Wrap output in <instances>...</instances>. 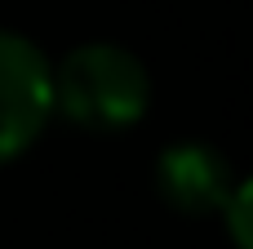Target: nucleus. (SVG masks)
Returning <instances> with one entry per match:
<instances>
[{"mask_svg":"<svg viewBox=\"0 0 253 249\" xmlns=\"http://www.w3.org/2000/svg\"><path fill=\"white\" fill-rule=\"evenodd\" d=\"M151 102L147 67L120 45H80L53 67V111L89 129H125Z\"/></svg>","mask_w":253,"mask_h":249,"instance_id":"nucleus-1","label":"nucleus"},{"mask_svg":"<svg viewBox=\"0 0 253 249\" xmlns=\"http://www.w3.org/2000/svg\"><path fill=\"white\" fill-rule=\"evenodd\" d=\"M53 116V67L18 31H0V165L36 143Z\"/></svg>","mask_w":253,"mask_h":249,"instance_id":"nucleus-2","label":"nucleus"},{"mask_svg":"<svg viewBox=\"0 0 253 249\" xmlns=\"http://www.w3.org/2000/svg\"><path fill=\"white\" fill-rule=\"evenodd\" d=\"M160 196L182 214H213L231 192V165L205 143H173L156 165Z\"/></svg>","mask_w":253,"mask_h":249,"instance_id":"nucleus-3","label":"nucleus"},{"mask_svg":"<svg viewBox=\"0 0 253 249\" xmlns=\"http://www.w3.org/2000/svg\"><path fill=\"white\" fill-rule=\"evenodd\" d=\"M218 214L231 223V241L236 249H249V183H231V192H227V200L218 205Z\"/></svg>","mask_w":253,"mask_h":249,"instance_id":"nucleus-4","label":"nucleus"}]
</instances>
